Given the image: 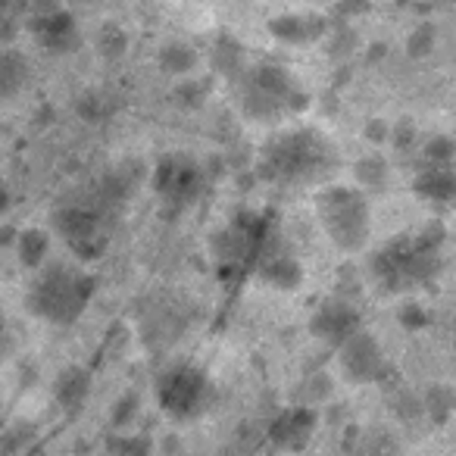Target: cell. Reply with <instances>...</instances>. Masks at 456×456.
Returning <instances> with one entry per match:
<instances>
[{
    "label": "cell",
    "mask_w": 456,
    "mask_h": 456,
    "mask_svg": "<svg viewBox=\"0 0 456 456\" xmlns=\"http://www.w3.org/2000/svg\"><path fill=\"white\" fill-rule=\"evenodd\" d=\"M354 182L366 188H381L387 182V163L381 157H362L354 163Z\"/></svg>",
    "instance_id": "cb8c5ba5"
},
{
    "label": "cell",
    "mask_w": 456,
    "mask_h": 456,
    "mask_svg": "<svg viewBox=\"0 0 456 456\" xmlns=\"http://www.w3.org/2000/svg\"><path fill=\"white\" fill-rule=\"evenodd\" d=\"M387 134H391V126L381 119H369L366 122V138L372 141V144H381V141H387Z\"/></svg>",
    "instance_id": "d590c367"
},
{
    "label": "cell",
    "mask_w": 456,
    "mask_h": 456,
    "mask_svg": "<svg viewBox=\"0 0 456 456\" xmlns=\"http://www.w3.org/2000/svg\"><path fill=\"white\" fill-rule=\"evenodd\" d=\"M207 379H203L197 369L191 366H178L172 372H166L157 385V400L169 416L175 419H191L203 410L207 403Z\"/></svg>",
    "instance_id": "277c9868"
},
{
    "label": "cell",
    "mask_w": 456,
    "mask_h": 456,
    "mask_svg": "<svg viewBox=\"0 0 456 456\" xmlns=\"http://www.w3.org/2000/svg\"><path fill=\"white\" fill-rule=\"evenodd\" d=\"M28 28H32V35L47 47V51L69 53V51H76V45H78L76 20H72L63 7L53 10V13H35V20L28 22Z\"/></svg>",
    "instance_id": "9c48e42d"
},
{
    "label": "cell",
    "mask_w": 456,
    "mask_h": 456,
    "mask_svg": "<svg viewBox=\"0 0 456 456\" xmlns=\"http://www.w3.org/2000/svg\"><path fill=\"white\" fill-rule=\"evenodd\" d=\"M134 412H138V394H126L113 410V425L116 428H128L132 419H134Z\"/></svg>",
    "instance_id": "4dcf8cb0"
},
{
    "label": "cell",
    "mask_w": 456,
    "mask_h": 456,
    "mask_svg": "<svg viewBox=\"0 0 456 456\" xmlns=\"http://www.w3.org/2000/svg\"><path fill=\"white\" fill-rule=\"evenodd\" d=\"M128 51V35L122 32L116 22H107V26H101V32H97V53H101L107 63H116V60H122Z\"/></svg>",
    "instance_id": "ffe728a7"
},
{
    "label": "cell",
    "mask_w": 456,
    "mask_h": 456,
    "mask_svg": "<svg viewBox=\"0 0 456 456\" xmlns=\"http://www.w3.org/2000/svg\"><path fill=\"white\" fill-rule=\"evenodd\" d=\"M207 94H209V85H203V82H182L175 88V97L184 110H197Z\"/></svg>",
    "instance_id": "4316f807"
},
{
    "label": "cell",
    "mask_w": 456,
    "mask_h": 456,
    "mask_svg": "<svg viewBox=\"0 0 456 456\" xmlns=\"http://www.w3.org/2000/svg\"><path fill=\"white\" fill-rule=\"evenodd\" d=\"M325 53H329V60H335V63H341V60H350L356 53V47H360V35L354 32L350 26H329L325 28Z\"/></svg>",
    "instance_id": "d6986e66"
},
{
    "label": "cell",
    "mask_w": 456,
    "mask_h": 456,
    "mask_svg": "<svg viewBox=\"0 0 456 456\" xmlns=\"http://www.w3.org/2000/svg\"><path fill=\"white\" fill-rule=\"evenodd\" d=\"M51 222H53V232H57L66 244H76V241H85V238L103 235L101 219H97V213L88 207H60V209H53Z\"/></svg>",
    "instance_id": "8fae6325"
},
{
    "label": "cell",
    "mask_w": 456,
    "mask_h": 456,
    "mask_svg": "<svg viewBox=\"0 0 456 456\" xmlns=\"http://www.w3.org/2000/svg\"><path fill=\"white\" fill-rule=\"evenodd\" d=\"M435 41H437L435 26H431V22H422V26L410 35V41H406V53H410L412 60L431 57V51H435Z\"/></svg>",
    "instance_id": "484cf974"
},
{
    "label": "cell",
    "mask_w": 456,
    "mask_h": 456,
    "mask_svg": "<svg viewBox=\"0 0 456 456\" xmlns=\"http://www.w3.org/2000/svg\"><path fill=\"white\" fill-rule=\"evenodd\" d=\"M385 53H387V47H385V45H375L372 51H369V63H379V60L385 57Z\"/></svg>",
    "instance_id": "ab89813d"
},
{
    "label": "cell",
    "mask_w": 456,
    "mask_h": 456,
    "mask_svg": "<svg viewBox=\"0 0 456 456\" xmlns=\"http://www.w3.org/2000/svg\"><path fill=\"white\" fill-rule=\"evenodd\" d=\"M338 347H341L344 375H347L354 385H369V381H375V375L385 366V354H381L379 341L362 329H356L350 338H344Z\"/></svg>",
    "instance_id": "5b68a950"
},
{
    "label": "cell",
    "mask_w": 456,
    "mask_h": 456,
    "mask_svg": "<svg viewBox=\"0 0 456 456\" xmlns=\"http://www.w3.org/2000/svg\"><path fill=\"white\" fill-rule=\"evenodd\" d=\"M329 397H331V379L325 372L306 375L304 385H300V391H297V403L300 406H319V403H325Z\"/></svg>",
    "instance_id": "603a6c76"
},
{
    "label": "cell",
    "mask_w": 456,
    "mask_h": 456,
    "mask_svg": "<svg viewBox=\"0 0 456 456\" xmlns=\"http://www.w3.org/2000/svg\"><path fill=\"white\" fill-rule=\"evenodd\" d=\"M372 10V0H338V16L350 20V16H362Z\"/></svg>",
    "instance_id": "836d02e7"
},
{
    "label": "cell",
    "mask_w": 456,
    "mask_h": 456,
    "mask_svg": "<svg viewBox=\"0 0 456 456\" xmlns=\"http://www.w3.org/2000/svg\"><path fill=\"white\" fill-rule=\"evenodd\" d=\"M110 450H126V453H147V450H151V444L126 437V441H113V444H110Z\"/></svg>",
    "instance_id": "8d00e7d4"
},
{
    "label": "cell",
    "mask_w": 456,
    "mask_h": 456,
    "mask_svg": "<svg viewBox=\"0 0 456 456\" xmlns=\"http://www.w3.org/2000/svg\"><path fill=\"white\" fill-rule=\"evenodd\" d=\"M316 213L325 235L331 238L338 250L356 254L369 241V203L360 191L331 184L316 197Z\"/></svg>",
    "instance_id": "6da1fadb"
},
{
    "label": "cell",
    "mask_w": 456,
    "mask_h": 456,
    "mask_svg": "<svg viewBox=\"0 0 456 456\" xmlns=\"http://www.w3.org/2000/svg\"><path fill=\"white\" fill-rule=\"evenodd\" d=\"M416 194L435 203H450L456 194V178L450 166H431L416 178Z\"/></svg>",
    "instance_id": "5bb4252c"
},
{
    "label": "cell",
    "mask_w": 456,
    "mask_h": 456,
    "mask_svg": "<svg viewBox=\"0 0 456 456\" xmlns=\"http://www.w3.org/2000/svg\"><path fill=\"white\" fill-rule=\"evenodd\" d=\"M241 66H244V47L232 35H219L213 45V69L219 76L235 78L241 72Z\"/></svg>",
    "instance_id": "e0dca14e"
},
{
    "label": "cell",
    "mask_w": 456,
    "mask_h": 456,
    "mask_svg": "<svg viewBox=\"0 0 456 456\" xmlns=\"http://www.w3.org/2000/svg\"><path fill=\"white\" fill-rule=\"evenodd\" d=\"M431 319H428V313L422 310L419 304H406L403 310H400V325L403 329H410V331H419V329H425Z\"/></svg>",
    "instance_id": "d6a6232c"
},
{
    "label": "cell",
    "mask_w": 456,
    "mask_h": 456,
    "mask_svg": "<svg viewBox=\"0 0 456 456\" xmlns=\"http://www.w3.org/2000/svg\"><path fill=\"white\" fill-rule=\"evenodd\" d=\"M60 10V0H35V13H53Z\"/></svg>",
    "instance_id": "74e56055"
},
{
    "label": "cell",
    "mask_w": 456,
    "mask_h": 456,
    "mask_svg": "<svg viewBox=\"0 0 456 456\" xmlns=\"http://www.w3.org/2000/svg\"><path fill=\"white\" fill-rule=\"evenodd\" d=\"M453 153H456V144L450 134H431V141L422 147V157L428 166H450Z\"/></svg>",
    "instance_id": "d4e9b609"
},
{
    "label": "cell",
    "mask_w": 456,
    "mask_h": 456,
    "mask_svg": "<svg viewBox=\"0 0 456 456\" xmlns=\"http://www.w3.org/2000/svg\"><path fill=\"white\" fill-rule=\"evenodd\" d=\"M266 166L263 172L273 178H313L316 172H322L331 163L335 153L329 151L322 138L316 132L297 128L291 134H279L266 144L263 151Z\"/></svg>",
    "instance_id": "3957f363"
},
{
    "label": "cell",
    "mask_w": 456,
    "mask_h": 456,
    "mask_svg": "<svg viewBox=\"0 0 456 456\" xmlns=\"http://www.w3.org/2000/svg\"><path fill=\"white\" fill-rule=\"evenodd\" d=\"M0 335H4V316H0Z\"/></svg>",
    "instance_id": "b9f144b4"
},
{
    "label": "cell",
    "mask_w": 456,
    "mask_h": 456,
    "mask_svg": "<svg viewBox=\"0 0 456 456\" xmlns=\"http://www.w3.org/2000/svg\"><path fill=\"white\" fill-rule=\"evenodd\" d=\"M47 248H51L47 232H41V228H28V232H22V238H20L22 266H41V260L47 256Z\"/></svg>",
    "instance_id": "44dd1931"
},
{
    "label": "cell",
    "mask_w": 456,
    "mask_h": 456,
    "mask_svg": "<svg viewBox=\"0 0 456 456\" xmlns=\"http://www.w3.org/2000/svg\"><path fill=\"white\" fill-rule=\"evenodd\" d=\"M103 248H107V238L103 235H94V238H85V241L69 244L72 254H78L82 260H97V256L103 254Z\"/></svg>",
    "instance_id": "1f68e13d"
},
{
    "label": "cell",
    "mask_w": 456,
    "mask_h": 456,
    "mask_svg": "<svg viewBox=\"0 0 456 456\" xmlns=\"http://www.w3.org/2000/svg\"><path fill=\"white\" fill-rule=\"evenodd\" d=\"M13 241H16V228L0 225V248H4V244H13Z\"/></svg>",
    "instance_id": "f35d334b"
},
{
    "label": "cell",
    "mask_w": 456,
    "mask_h": 456,
    "mask_svg": "<svg viewBox=\"0 0 456 456\" xmlns=\"http://www.w3.org/2000/svg\"><path fill=\"white\" fill-rule=\"evenodd\" d=\"M88 391H91V372L82 366H69L57 379V385H53V394H57L60 406H63L66 412L82 410V403L88 400Z\"/></svg>",
    "instance_id": "7c38bea8"
},
{
    "label": "cell",
    "mask_w": 456,
    "mask_h": 456,
    "mask_svg": "<svg viewBox=\"0 0 456 456\" xmlns=\"http://www.w3.org/2000/svg\"><path fill=\"white\" fill-rule=\"evenodd\" d=\"M91 281L94 279H82V275H72L66 266H51L45 275L38 279V285L28 291L26 297V310L35 316H45L51 322L69 325L78 319V313L85 310L91 294Z\"/></svg>",
    "instance_id": "7a4b0ae2"
},
{
    "label": "cell",
    "mask_w": 456,
    "mask_h": 456,
    "mask_svg": "<svg viewBox=\"0 0 456 456\" xmlns=\"http://www.w3.org/2000/svg\"><path fill=\"white\" fill-rule=\"evenodd\" d=\"M28 82V60L20 51L0 53V97H13Z\"/></svg>",
    "instance_id": "9a60e30c"
},
{
    "label": "cell",
    "mask_w": 456,
    "mask_h": 456,
    "mask_svg": "<svg viewBox=\"0 0 456 456\" xmlns=\"http://www.w3.org/2000/svg\"><path fill=\"white\" fill-rule=\"evenodd\" d=\"M394 403H397V406H394V412H397V416L403 419V422H416V419H422V416H425L422 400H419L412 391H400Z\"/></svg>",
    "instance_id": "83f0119b"
},
{
    "label": "cell",
    "mask_w": 456,
    "mask_h": 456,
    "mask_svg": "<svg viewBox=\"0 0 456 456\" xmlns=\"http://www.w3.org/2000/svg\"><path fill=\"white\" fill-rule=\"evenodd\" d=\"M356 329H360V313H356L354 300H347V297L325 300L310 322V331L319 341L329 344V347H338V344L354 335Z\"/></svg>",
    "instance_id": "8992f818"
},
{
    "label": "cell",
    "mask_w": 456,
    "mask_h": 456,
    "mask_svg": "<svg viewBox=\"0 0 456 456\" xmlns=\"http://www.w3.org/2000/svg\"><path fill=\"white\" fill-rule=\"evenodd\" d=\"M422 410L428 412L435 425H444L450 419V412H453V391H450L447 385H435L428 394H425Z\"/></svg>",
    "instance_id": "7402d4cb"
},
{
    "label": "cell",
    "mask_w": 456,
    "mask_h": 456,
    "mask_svg": "<svg viewBox=\"0 0 456 456\" xmlns=\"http://www.w3.org/2000/svg\"><path fill=\"white\" fill-rule=\"evenodd\" d=\"M316 406H294V410L281 412L279 419L269 428V437H273L275 447L281 450H304L310 444L313 431H316Z\"/></svg>",
    "instance_id": "ba28073f"
},
{
    "label": "cell",
    "mask_w": 456,
    "mask_h": 456,
    "mask_svg": "<svg viewBox=\"0 0 456 456\" xmlns=\"http://www.w3.org/2000/svg\"><path fill=\"white\" fill-rule=\"evenodd\" d=\"M153 188L159 191V194H166L169 200L175 203H188L191 197L200 191V172H197V166L191 163L188 157H166L163 163L157 166V172H153Z\"/></svg>",
    "instance_id": "52a82bcc"
},
{
    "label": "cell",
    "mask_w": 456,
    "mask_h": 456,
    "mask_svg": "<svg viewBox=\"0 0 456 456\" xmlns=\"http://www.w3.org/2000/svg\"><path fill=\"white\" fill-rule=\"evenodd\" d=\"M387 138H394V144H397V151H403V147H410V144H412V138H416V126L403 119L397 128H394V134H387Z\"/></svg>",
    "instance_id": "e575fe53"
},
{
    "label": "cell",
    "mask_w": 456,
    "mask_h": 456,
    "mask_svg": "<svg viewBox=\"0 0 456 456\" xmlns=\"http://www.w3.org/2000/svg\"><path fill=\"white\" fill-rule=\"evenodd\" d=\"M329 28V20L316 13H288V16H275L269 22V32L275 35L285 45H313L319 41Z\"/></svg>",
    "instance_id": "30bf717a"
},
{
    "label": "cell",
    "mask_w": 456,
    "mask_h": 456,
    "mask_svg": "<svg viewBox=\"0 0 456 456\" xmlns=\"http://www.w3.org/2000/svg\"><path fill=\"white\" fill-rule=\"evenodd\" d=\"M197 51L191 45H182V41H172V45H166L163 51L157 53V63H159V69L166 72V76H175V78H182V76H188L191 69L197 66Z\"/></svg>",
    "instance_id": "2e32d148"
},
{
    "label": "cell",
    "mask_w": 456,
    "mask_h": 456,
    "mask_svg": "<svg viewBox=\"0 0 456 456\" xmlns=\"http://www.w3.org/2000/svg\"><path fill=\"white\" fill-rule=\"evenodd\" d=\"M76 110H78V116H82V119H91V122L103 119V116L110 113L107 97H101V94H85V97H78Z\"/></svg>",
    "instance_id": "f1b7e54d"
},
{
    "label": "cell",
    "mask_w": 456,
    "mask_h": 456,
    "mask_svg": "<svg viewBox=\"0 0 456 456\" xmlns=\"http://www.w3.org/2000/svg\"><path fill=\"white\" fill-rule=\"evenodd\" d=\"M254 82L260 85L263 91H269V94L281 97V103H285L288 97L297 91V78H294L288 69H281V66H275V63L260 66V69L254 72Z\"/></svg>",
    "instance_id": "ac0fdd59"
},
{
    "label": "cell",
    "mask_w": 456,
    "mask_h": 456,
    "mask_svg": "<svg viewBox=\"0 0 456 456\" xmlns=\"http://www.w3.org/2000/svg\"><path fill=\"white\" fill-rule=\"evenodd\" d=\"M7 203H10V191H7V184L0 182V209L7 207Z\"/></svg>",
    "instance_id": "60d3db41"
},
{
    "label": "cell",
    "mask_w": 456,
    "mask_h": 456,
    "mask_svg": "<svg viewBox=\"0 0 456 456\" xmlns=\"http://www.w3.org/2000/svg\"><path fill=\"white\" fill-rule=\"evenodd\" d=\"M241 103H244V116H248V119L266 122V126H269V122H279L281 113H285V103H281V97L263 91L256 82H250L248 88H244Z\"/></svg>",
    "instance_id": "4fadbf2b"
},
{
    "label": "cell",
    "mask_w": 456,
    "mask_h": 456,
    "mask_svg": "<svg viewBox=\"0 0 456 456\" xmlns=\"http://www.w3.org/2000/svg\"><path fill=\"white\" fill-rule=\"evenodd\" d=\"M444 238H447V232H444L441 222H435V225H425L419 238H412V248L416 250H441Z\"/></svg>",
    "instance_id": "f546056e"
}]
</instances>
